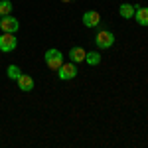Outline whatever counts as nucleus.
Returning <instances> with one entry per match:
<instances>
[{
	"mask_svg": "<svg viewBox=\"0 0 148 148\" xmlns=\"http://www.w3.org/2000/svg\"><path fill=\"white\" fill-rule=\"evenodd\" d=\"M18 28H20V22L14 18V16H2L0 18V30L2 32H8V34H16L18 32Z\"/></svg>",
	"mask_w": 148,
	"mask_h": 148,
	"instance_id": "4",
	"label": "nucleus"
},
{
	"mask_svg": "<svg viewBox=\"0 0 148 148\" xmlns=\"http://www.w3.org/2000/svg\"><path fill=\"white\" fill-rule=\"evenodd\" d=\"M114 44V34L111 30H99L95 36V46L99 49H109Z\"/></svg>",
	"mask_w": 148,
	"mask_h": 148,
	"instance_id": "2",
	"label": "nucleus"
},
{
	"mask_svg": "<svg viewBox=\"0 0 148 148\" xmlns=\"http://www.w3.org/2000/svg\"><path fill=\"white\" fill-rule=\"evenodd\" d=\"M16 85H18L20 91H32V89H34V79H32L30 75L22 73V75L16 79Z\"/></svg>",
	"mask_w": 148,
	"mask_h": 148,
	"instance_id": "7",
	"label": "nucleus"
},
{
	"mask_svg": "<svg viewBox=\"0 0 148 148\" xmlns=\"http://www.w3.org/2000/svg\"><path fill=\"white\" fill-rule=\"evenodd\" d=\"M63 2H73V0H63Z\"/></svg>",
	"mask_w": 148,
	"mask_h": 148,
	"instance_id": "14",
	"label": "nucleus"
},
{
	"mask_svg": "<svg viewBox=\"0 0 148 148\" xmlns=\"http://www.w3.org/2000/svg\"><path fill=\"white\" fill-rule=\"evenodd\" d=\"M57 75H59V79L61 81H67V79H73L75 75H77V63H63L61 67L57 69Z\"/></svg>",
	"mask_w": 148,
	"mask_h": 148,
	"instance_id": "5",
	"label": "nucleus"
},
{
	"mask_svg": "<svg viewBox=\"0 0 148 148\" xmlns=\"http://www.w3.org/2000/svg\"><path fill=\"white\" fill-rule=\"evenodd\" d=\"M6 75H8V79L16 81L20 75H22V69L18 67V65H8V69H6Z\"/></svg>",
	"mask_w": 148,
	"mask_h": 148,
	"instance_id": "12",
	"label": "nucleus"
},
{
	"mask_svg": "<svg viewBox=\"0 0 148 148\" xmlns=\"http://www.w3.org/2000/svg\"><path fill=\"white\" fill-rule=\"evenodd\" d=\"M85 49L83 47H79V46H75V47H71L69 49V59L73 61V63H81V61H85Z\"/></svg>",
	"mask_w": 148,
	"mask_h": 148,
	"instance_id": "9",
	"label": "nucleus"
},
{
	"mask_svg": "<svg viewBox=\"0 0 148 148\" xmlns=\"http://www.w3.org/2000/svg\"><path fill=\"white\" fill-rule=\"evenodd\" d=\"M12 14V2L10 0H0V18Z\"/></svg>",
	"mask_w": 148,
	"mask_h": 148,
	"instance_id": "13",
	"label": "nucleus"
},
{
	"mask_svg": "<svg viewBox=\"0 0 148 148\" xmlns=\"http://www.w3.org/2000/svg\"><path fill=\"white\" fill-rule=\"evenodd\" d=\"M44 59H46L47 67L53 69V71H57V69L63 65V53L59 51V49H56V47H51V49H47L46 56H44Z\"/></svg>",
	"mask_w": 148,
	"mask_h": 148,
	"instance_id": "1",
	"label": "nucleus"
},
{
	"mask_svg": "<svg viewBox=\"0 0 148 148\" xmlns=\"http://www.w3.org/2000/svg\"><path fill=\"white\" fill-rule=\"evenodd\" d=\"M134 18L140 26H148V8L144 6H136V12H134Z\"/></svg>",
	"mask_w": 148,
	"mask_h": 148,
	"instance_id": "10",
	"label": "nucleus"
},
{
	"mask_svg": "<svg viewBox=\"0 0 148 148\" xmlns=\"http://www.w3.org/2000/svg\"><path fill=\"white\" fill-rule=\"evenodd\" d=\"M18 46V40H16V36L14 34H8V32H4V34L0 36V51H4V53H10L14 51Z\"/></svg>",
	"mask_w": 148,
	"mask_h": 148,
	"instance_id": "3",
	"label": "nucleus"
},
{
	"mask_svg": "<svg viewBox=\"0 0 148 148\" xmlns=\"http://www.w3.org/2000/svg\"><path fill=\"white\" fill-rule=\"evenodd\" d=\"M85 61H87L91 67H95V65L101 63V53H97V51H87V53H85Z\"/></svg>",
	"mask_w": 148,
	"mask_h": 148,
	"instance_id": "11",
	"label": "nucleus"
},
{
	"mask_svg": "<svg viewBox=\"0 0 148 148\" xmlns=\"http://www.w3.org/2000/svg\"><path fill=\"white\" fill-rule=\"evenodd\" d=\"M134 12H136V6H134V4L125 2V4H121V6H119V14H121V18H125V20L134 18Z\"/></svg>",
	"mask_w": 148,
	"mask_h": 148,
	"instance_id": "8",
	"label": "nucleus"
},
{
	"mask_svg": "<svg viewBox=\"0 0 148 148\" xmlns=\"http://www.w3.org/2000/svg\"><path fill=\"white\" fill-rule=\"evenodd\" d=\"M83 24L87 26V28H97L99 24H101V14L95 10H89L83 14Z\"/></svg>",
	"mask_w": 148,
	"mask_h": 148,
	"instance_id": "6",
	"label": "nucleus"
}]
</instances>
